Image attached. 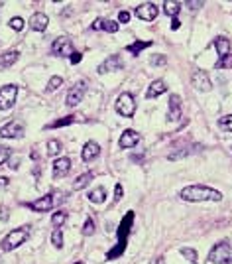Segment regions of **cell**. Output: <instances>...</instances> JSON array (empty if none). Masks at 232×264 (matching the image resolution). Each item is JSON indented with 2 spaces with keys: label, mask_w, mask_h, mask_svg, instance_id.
Wrapping results in <instances>:
<instances>
[{
  "label": "cell",
  "mask_w": 232,
  "mask_h": 264,
  "mask_svg": "<svg viewBox=\"0 0 232 264\" xmlns=\"http://www.w3.org/2000/svg\"><path fill=\"white\" fill-rule=\"evenodd\" d=\"M181 199L189 201V203H199V201H220L222 199V193L209 186H201V183H195V186H187L181 190Z\"/></svg>",
  "instance_id": "obj_1"
},
{
  "label": "cell",
  "mask_w": 232,
  "mask_h": 264,
  "mask_svg": "<svg viewBox=\"0 0 232 264\" xmlns=\"http://www.w3.org/2000/svg\"><path fill=\"white\" fill-rule=\"evenodd\" d=\"M132 223H134V211H128L122 221H120V225H118V243H116V247L112 250H108V254H106V260H114L118 258L124 250H126V243H128V235H130L132 231Z\"/></svg>",
  "instance_id": "obj_2"
},
{
  "label": "cell",
  "mask_w": 232,
  "mask_h": 264,
  "mask_svg": "<svg viewBox=\"0 0 232 264\" xmlns=\"http://www.w3.org/2000/svg\"><path fill=\"white\" fill-rule=\"evenodd\" d=\"M28 236H30L28 225H24V227H20V229H14V231H10L8 235L0 241V249L4 250V252H10V250L18 249L20 245H24V243L28 241Z\"/></svg>",
  "instance_id": "obj_3"
},
{
  "label": "cell",
  "mask_w": 232,
  "mask_h": 264,
  "mask_svg": "<svg viewBox=\"0 0 232 264\" xmlns=\"http://www.w3.org/2000/svg\"><path fill=\"white\" fill-rule=\"evenodd\" d=\"M209 262L213 264H228L232 262V245L222 241V243H217L211 252H209Z\"/></svg>",
  "instance_id": "obj_4"
},
{
  "label": "cell",
  "mask_w": 232,
  "mask_h": 264,
  "mask_svg": "<svg viewBox=\"0 0 232 264\" xmlns=\"http://www.w3.org/2000/svg\"><path fill=\"white\" fill-rule=\"evenodd\" d=\"M16 97H18V87L8 83L4 87H0V111H8L12 109L16 103Z\"/></svg>",
  "instance_id": "obj_5"
},
{
  "label": "cell",
  "mask_w": 232,
  "mask_h": 264,
  "mask_svg": "<svg viewBox=\"0 0 232 264\" xmlns=\"http://www.w3.org/2000/svg\"><path fill=\"white\" fill-rule=\"evenodd\" d=\"M116 111H118V115H122V117H126V118L134 117V113H136V103H134V97H132L130 93H122V95L118 97V101H116Z\"/></svg>",
  "instance_id": "obj_6"
},
{
  "label": "cell",
  "mask_w": 232,
  "mask_h": 264,
  "mask_svg": "<svg viewBox=\"0 0 232 264\" xmlns=\"http://www.w3.org/2000/svg\"><path fill=\"white\" fill-rule=\"evenodd\" d=\"M85 91H87V81H85V79H81V81H79V83H75V85L71 87V91L67 93V101H65V104H67V107H77V104L83 101Z\"/></svg>",
  "instance_id": "obj_7"
},
{
  "label": "cell",
  "mask_w": 232,
  "mask_h": 264,
  "mask_svg": "<svg viewBox=\"0 0 232 264\" xmlns=\"http://www.w3.org/2000/svg\"><path fill=\"white\" fill-rule=\"evenodd\" d=\"M2 138H22L24 136V124L20 120H10L0 128Z\"/></svg>",
  "instance_id": "obj_8"
},
{
  "label": "cell",
  "mask_w": 232,
  "mask_h": 264,
  "mask_svg": "<svg viewBox=\"0 0 232 264\" xmlns=\"http://www.w3.org/2000/svg\"><path fill=\"white\" fill-rule=\"evenodd\" d=\"M122 67H124L122 58H120V56H110V58H106L101 65L97 67V71L101 75H104V73H110V71H120Z\"/></svg>",
  "instance_id": "obj_9"
},
{
  "label": "cell",
  "mask_w": 232,
  "mask_h": 264,
  "mask_svg": "<svg viewBox=\"0 0 232 264\" xmlns=\"http://www.w3.org/2000/svg\"><path fill=\"white\" fill-rule=\"evenodd\" d=\"M134 12H136V16H138L140 20L152 22V20H156V16H158V6L152 4V2H144V4H140Z\"/></svg>",
  "instance_id": "obj_10"
},
{
  "label": "cell",
  "mask_w": 232,
  "mask_h": 264,
  "mask_svg": "<svg viewBox=\"0 0 232 264\" xmlns=\"http://www.w3.org/2000/svg\"><path fill=\"white\" fill-rule=\"evenodd\" d=\"M51 54L53 56H71L73 54V44L69 38H57L51 44Z\"/></svg>",
  "instance_id": "obj_11"
},
{
  "label": "cell",
  "mask_w": 232,
  "mask_h": 264,
  "mask_svg": "<svg viewBox=\"0 0 232 264\" xmlns=\"http://www.w3.org/2000/svg\"><path fill=\"white\" fill-rule=\"evenodd\" d=\"M191 83H193V87L197 89V91H211V79H209V75L205 73V71H201V69H197L195 73L191 75Z\"/></svg>",
  "instance_id": "obj_12"
},
{
  "label": "cell",
  "mask_w": 232,
  "mask_h": 264,
  "mask_svg": "<svg viewBox=\"0 0 232 264\" xmlns=\"http://www.w3.org/2000/svg\"><path fill=\"white\" fill-rule=\"evenodd\" d=\"M167 107H169V111H167V120H169V122L179 120V117H181V97H179V95H171Z\"/></svg>",
  "instance_id": "obj_13"
},
{
  "label": "cell",
  "mask_w": 232,
  "mask_h": 264,
  "mask_svg": "<svg viewBox=\"0 0 232 264\" xmlns=\"http://www.w3.org/2000/svg\"><path fill=\"white\" fill-rule=\"evenodd\" d=\"M51 207H53V195H44V197L30 203V209L36 211V213H47Z\"/></svg>",
  "instance_id": "obj_14"
},
{
  "label": "cell",
  "mask_w": 232,
  "mask_h": 264,
  "mask_svg": "<svg viewBox=\"0 0 232 264\" xmlns=\"http://www.w3.org/2000/svg\"><path fill=\"white\" fill-rule=\"evenodd\" d=\"M71 172V160L69 158H57L55 164H53V177L55 179H61Z\"/></svg>",
  "instance_id": "obj_15"
},
{
  "label": "cell",
  "mask_w": 232,
  "mask_h": 264,
  "mask_svg": "<svg viewBox=\"0 0 232 264\" xmlns=\"http://www.w3.org/2000/svg\"><path fill=\"white\" fill-rule=\"evenodd\" d=\"M49 26V18L44 14V12H36L30 18V28L36 30V32H44Z\"/></svg>",
  "instance_id": "obj_16"
},
{
  "label": "cell",
  "mask_w": 232,
  "mask_h": 264,
  "mask_svg": "<svg viewBox=\"0 0 232 264\" xmlns=\"http://www.w3.org/2000/svg\"><path fill=\"white\" fill-rule=\"evenodd\" d=\"M138 142H140V134L136 130H124L122 136H120V140H118L120 148H132L136 146Z\"/></svg>",
  "instance_id": "obj_17"
},
{
  "label": "cell",
  "mask_w": 232,
  "mask_h": 264,
  "mask_svg": "<svg viewBox=\"0 0 232 264\" xmlns=\"http://www.w3.org/2000/svg\"><path fill=\"white\" fill-rule=\"evenodd\" d=\"M93 30H104V32H108V34H114L118 32V22L114 20H106V18H97L95 22H93Z\"/></svg>",
  "instance_id": "obj_18"
},
{
  "label": "cell",
  "mask_w": 232,
  "mask_h": 264,
  "mask_svg": "<svg viewBox=\"0 0 232 264\" xmlns=\"http://www.w3.org/2000/svg\"><path fill=\"white\" fill-rule=\"evenodd\" d=\"M101 154V146L97 144V142H87L85 146H83V152H81V158H83V162H93L97 156Z\"/></svg>",
  "instance_id": "obj_19"
},
{
  "label": "cell",
  "mask_w": 232,
  "mask_h": 264,
  "mask_svg": "<svg viewBox=\"0 0 232 264\" xmlns=\"http://www.w3.org/2000/svg\"><path fill=\"white\" fill-rule=\"evenodd\" d=\"M18 56H20V54H18L16 49H10V51L2 54V56H0V71H2V69H8L10 65H14L16 61H18Z\"/></svg>",
  "instance_id": "obj_20"
},
{
  "label": "cell",
  "mask_w": 232,
  "mask_h": 264,
  "mask_svg": "<svg viewBox=\"0 0 232 264\" xmlns=\"http://www.w3.org/2000/svg\"><path fill=\"white\" fill-rule=\"evenodd\" d=\"M167 91V87H165V83L163 81H154L152 85H150V89H148V93H146V97L148 99H156V97H160V95H163Z\"/></svg>",
  "instance_id": "obj_21"
},
{
  "label": "cell",
  "mask_w": 232,
  "mask_h": 264,
  "mask_svg": "<svg viewBox=\"0 0 232 264\" xmlns=\"http://www.w3.org/2000/svg\"><path fill=\"white\" fill-rule=\"evenodd\" d=\"M77 120H81V117H77V115H69V117H63V118H59V120H53V122L45 124V130H47V128H61V126H67V124L77 122Z\"/></svg>",
  "instance_id": "obj_22"
},
{
  "label": "cell",
  "mask_w": 232,
  "mask_h": 264,
  "mask_svg": "<svg viewBox=\"0 0 232 264\" xmlns=\"http://www.w3.org/2000/svg\"><path fill=\"white\" fill-rule=\"evenodd\" d=\"M163 12L171 18H177V14L181 12V4L177 0H165L163 2Z\"/></svg>",
  "instance_id": "obj_23"
},
{
  "label": "cell",
  "mask_w": 232,
  "mask_h": 264,
  "mask_svg": "<svg viewBox=\"0 0 232 264\" xmlns=\"http://www.w3.org/2000/svg\"><path fill=\"white\" fill-rule=\"evenodd\" d=\"M95 179V174L93 172H87V174H83V176H77L75 179V183H73V190H83V188H87L89 183Z\"/></svg>",
  "instance_id": "obj_24"
},
{
  "label": "cell",
  "mask_w": 232,
  "mask_h": 264,
  "mask_svg": "<svg viewBox=\"0 0 232 264\" xmlns=\"http://www.w3.org/2000/svg\"><path fill=\"white\" fill-rule=\"evenodd\" d=\"M215 47H217L220 58H224V56L230 54V42H228L226 38H217V40H215Z\"/></svg>",
  "instance_id": "obj_25"
},
{
  "label": "cell",
  "mask_w": 232,
  "mask_h": 264,
  "mask_svg": "<svg viewBox=\"0 0 232 264\" xmlns=\"http://www.w3.org/2000/svg\"><path fill=\"white\" fill-rule=\"evenodd\" d=\"M104 199H106V191H104V188H97V190H93L91 193H89V201L91 203H104Z\"/></svg>",
  "instance_id": "obj_26"
},
{
  "label": "cell",
  "mask_w": 232,
  "mask_h": 264,
  "mask_svg": "<svg viewBox=\"0 0 232 264\" xmlns=\"http://www.w3.org/2000/svg\"><path fill=\"white\" fill-rule=\"evenodd\" d=\"M150 45H152V42H142V40H140V42H134L132 45H128V47H126V51H128V54H132V56H138L142 49L150 47Z\"/></svg>",
  "instance_id": "obj_27"
},
{
  "label": "cell",
  "mask_w": 232,
  "mask_h": 264,
  "mask_svg": "<svg viewBox=\"0 0 232 264\" xmlns=\"http://www.w3.org/2000/svg\"><path fill=\"white\" fill-rule=\"evenodd\" d=\"M65 221H67V213H65V211H57V213L51 215V225H53L55 229H59Z\"/></svg>",
  "instance_id": "obj_28"
},
{
  "label": "cell",
  "mask_w": 232,
  "mask_h": 264,
  "mask_svg": "<svg viewBox=\"0 0 232 264\" xmlns=\"http://www.w3.org/2000/svg\"><path fill=\"white\" fill-rule=\"evenodd\" d=\"M51 245H53L55 249H61V247H63V231H61V229H53V233H51Z\"/></svg>",
  "instance_id": "obj_29"
},
{
  "label": "cell",
  "mask_w": 232,
  "mask_h": 264,
  "mask_svg": "<svg viewBox=\"0 0 232 264\" xmlns=\"http://www.w3.org/2000/svg\"><path fill=\"white\" fill-rule=\"evenodd\" d=\"M215 67L217 69H230L232 67V54H228V56H224V58H220L215 63Z\"/></svg>",
  "instance_id": "obj_30"
},
{
  "label": "cell",
  "mask_w": 232,
  "mask_h": 264,
  "mask_svg": "<svg viewBox=\"0 0 232 264\" xmlns=\"http://www.w3.org/2000/svg\"><path fill=\"white\" fill-rule=\"evenodd\" d=\"M61 150V142L59 140H49L47 142V156H55Z\"/></svg>",
  "instance_id": "obj_31"
},
{
  "label": "cell",
  "mask_w": 232,
  "mask_h": 264,
  "mask_svg": "<svg viewBox=\"0 0 232 264\" xmlns=\"http://www.w3.org/2000/svg\"><path fill=\"white\" fill-rule=\"evenodd\" d=\"M181 254H183L191 264H197V252H195V249H187V247H183V249H181Z\"/></svg>",
  "instance_id": "obj_32"
},
{
  "label": "cell",
  "mask_w": 232,
  "mask_h": 264,
  "mask_svg": "<svg viewBox=\"0 0 232 264\" xmlns=\"http://www.w3.org/2000/svg\"><path fill=\"white\" fill-rule=\"evenodd\" d=\"M218 126H220L222 130L232 132V115H226V117L220 118V120H218Z\"/></svg>",
  "instance_id": "obj_33"
},
{
  "label": "cell",
  "mask_w": 232,
  "mask_h": 264,
  "mask_svg": "<svg viewBox=\"0 0 232 264\" xmlns=\"http://www.w3.org/2000/svg\"><path fill=\"white\" fill-rule=\"evenodd\" d=\"M61 85H63V79H61L59 75H53V77L49 79V83H47V89H49V91H57Z\"/></svg>",
  "instance_id": "obj_34"
},
{
  "label": "cell",
  "mask_w": 232,
  "mask_h": 264,
  "mask_svg": "<svg viewBox=\"0 0 232 264\" xmlns=\"http://www.w3.org/2000/svg\"><path fill=\"white\" fill-rule=\"evenodd\" d=\"M85 236H91L93 233H95V221L93 219H87L85 221V225H83V231H81Z\"/></svg>",
  "instance_id": "obj_35"
},
{
  "label": "cell",
  "mask_w": 232,
  "mask_h": 264,
  "mask_svg": "<svg viewBox=\"0 0 232 264\" xmlns=\"http://www.w3.org/2000/svg\"><path fill=\"white\" fill-rule=\"evenodd\" d=\"M10 28L16 30V32H22V30H24V20H22L20 16L12 18V20H10Z\"/></svg>",
  "instance_id": "obj_36"
},
{
  "label": "cell",
  "mask_w": 232,
  "mask_h": 264,
  "mask_svg": "<svg viewBox=\"0 0 232 264\" xmlns=\"http://www.w3.org/2000/svg\"><path fill=\"white\" fill-rule=\"evenodd\" d=\"M6 160H10V148L8 146H0V166Z\"/></svg>",
  "instance_id": "obj_37"
},
{
  "label": "cell",
  "mask_w": 232,
  "mask_h": 264,
  "mask_svg": "<svg viewBox=\"0 0 232 264\" xmlns=\"http://www.w3.org/2000/svg\"><path fill=\"white\" fill-rule=\"evenodd\" d=\"M118 22H120V24H128V22H130V12H128V10H120V12H118Z\"/></svg>",
  "instance_id": "obj_38"
},
{
  "label": "cell",
  "mask_w": 232,
  "mask_h": 264,
  "mask_svg": "<svg viewBox=\"0 0 232 264\" xmlns=\"http://www.w3.org/2000/svg\"><path fill=\"white\" fill-rule=\"evenodd\" d=\"M150 63H152V65H165L167 59H165V56H154V58L150 59Z\"/></svg>",
  "instance_id": "obj_39"
},
{
  "label": "cell",
  "mask_w": 232,
  "mask_h": 264,
  "mask_svg": "<svg viewBox=\"0 0 232 264\" xmlns=\"http://www.w3.org/2000/svg\"><path fill=\"white\" fill-rule=\"evenodd\" d=\"M122 199V186L120 183H116L114 188V201H120Z\"/></svg>",
  "instance_id": "obj_40"
},
{
  "label": "cell",
  "mask_w": 232,
  "mask_h": 264,
  "mask_svg": "<svg viewBox=\"0 0 232 264\" xmlns=\"http://www.w3.org/2000/svg\"><path fill=\"white\" fill-rule=\"evenodd\" d=\"M10 166L8 168H12V170H18L20 168V158H10V162H8Z\"/></svg>",
  "instance_id": "obj_41"
},
{
  "label": "cell",
  "mask_w": 232,
  "mask_h": 264,
  "mask_svg": "<svg viewBox=\"0 0 232 264\" xmlns=\"http://www.w3.org/2000/svg\"><path fill=\"white\" fill-rule=\"evenodd\" d=\"M81 59H83V56H81L79 51H73V54H71V63H79Z\"/></svg>",
  "instance_id": "obj_42"
},
{
  "label": "cell",
  "mask_w": 232,
  "mask_h": 264,
  "mask_svg": "<svg viewBox=\"0 0 232 264\" xmlns=\"http://www.w3.org/2000/svg\"><path fill=\"white\" fill-rule=\"evenodd\" d=\"M205 2H201V0H199V2H193V0H189L187 2V6H191V10H197V8H199V6H203Z\"/></svg>",
  "instance_id": "obj_43"
},
{
  "label": "cell",
  "mask_w": 232,
  "mask_h": 264,
  "mask_svg": "<svg viewBox=\"0 0 232 264\" xmlns=\"http://www.w3.org/2000/svg\"><path fill=\"white\" fill-rule=\"evenodd\" d=\"M179 26H181V22L177 18H171V30H179Z\"/></svg>",
  "instance_id": "obj_44"
},
{
  "label": "cell",
  "mask_w": 232,
  "mask_h": 264,
  "mask_svg": "<svg viewBox=\"0 0 232 264\" xmlns=\"http://www.w3.org/2000/svg\"><path fill=\"white\" fill-rule=\"evenodd\" d=\"M8 183H10V179H8V177H0V188H6Z\"/></svg>",
  "instance_id": "obj_45"
},
{
  "label": "cell",
  "mask_w": 232,
  "mask_h": 264,
  "mask_svg": "<svg viewBox=\"0 0 232 264\" xmlns=\"http://www.w3.org/2000/svg\"><path fill=\"white\" fill-rule=\"evenodd\" d=\"M0 219L8 221V213H6V209H2V211H0Z\"/></svg>",
  "instance_id": "obj_46"
},
{
  "label": "cell",
  "mask_w": 232,
  "mask_h": 264,
  "mask_svg": "<svg viewBox=\"0 0 232 264\" xmlns=\"http://www.w3.org/2000/svg\"><path fill=\"white\" fill-rule=\"evenodd\" d=\"M150 264H165V262H163V258H161V256H158V258H154Z\"/></svg>",
  "instance_id": "obj_47"
},
{
  "label": "cell",
  "mask_w": 232,
  "mask_h": 264,
  "mask_svg": "<svg viewBox=\"0 0 232 264\" xmlns=\"http://www.w3.org/2000/svg\"><path fill=\"white\" fill-rule=\"evenodd\" d=\"M75 264H83V262H75Z\"/></svg>",
  "instance_id": "obj_48"
},
{
  "label": "cell",
  "mask_w": 232,
  "mask_h": 264,
  "mask_svg": "<svg viewBox=\"0 0 232 264\" xmlns=\"http://www.w3.org/2000/svg\"><path fill=\"white\" fill-rule=\"evenodd\" d=\"M0 264H2V258H0Z\"/></svg>",
  "instance_id": "obj_49"
}]
</instances>
